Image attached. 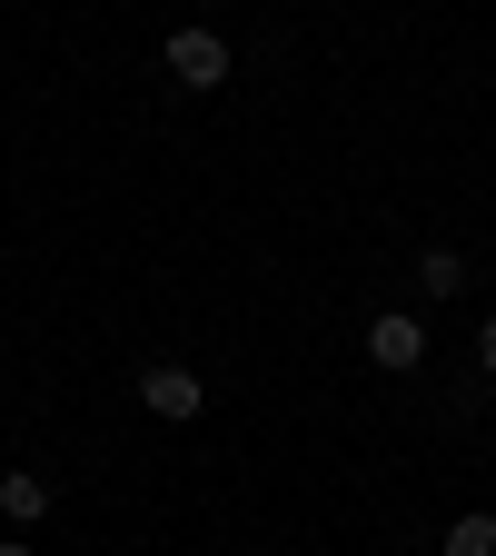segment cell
Listing matches in <instances>:
<instances>
[{"label":"cell","mask_w":496,"mask_h":556,"mask_svg":"<svg viewBox=\"0 0 496 556\" xmlns=\"http://www.w3.org/2000/svg\"><path fill=\"white\" fill-rule=\"evenodd\" d=\"M160 60H169V80H179V90H219V80H229V40L208 30V21H179Z\"/></svg>","instance_id":"cell-1"},{"label":"cell","mask_w":496,"mask_h":556,"mask_svg":"<svg viewBox=\"0 0 496 556\" xmlns=\"http://www.w3.org/2000/svg\"><path fill=\"white\" fill-rule=\"evenodd\" d=\"M368 368H387V378L428 368V318H407V308H378V318H368Z\"/></svg>","instance_id":"cell-2"},{"label":"cell","mask_w":496,"mask_h":556,"mask_svg":"<svg viewBox=\"0 0 496 556\" xmlns=\"http://www.w3.org/2000/svg\"><path fill=\"white\" fill-rule=\"evenodd\" d=\"M139 407H150V417H169V428H189V417L208 407V388H199V368H139Z\"/></svg>","instance_id":"cell-3"},{"label":"cell","mask_w":496,"mask_h":556,"mask_svg":"<svg viewBox=\"0 0 496 556\" xmlns=\"http://www.w3.org/2000/svg\"><path fill=\"white\" fill-rule=\"evenodd\" d=\"M417 289H428V299H467V258L447 239H428V249H417Z\"/></svg>","instance_id":"cell-4"},{"label":"cell","mask_w":496,"mask_h":556,"mask_svg":"<svg viewBox=\"0 0 496 556\" xmlns=\"http://www.w3.org/2000/svg\"><path fill=\"white\" fill-rule=\"evenodd\" d=\"M0 517H11V527H40L50 517V477H30V467L0 477Z\"/></svg>","instance_id":"cell-5"},{"label":"cell","mask_w":496,"mask_h":556,"mask_svg":"<svg viewBox=\"0 0 496 556\" xmlns=\"http://www.w3.org/2000/svg\"><path fill=\"white\" fill-rule=\"evenodd\" d=\"M447 556H496V507H467L447 527Z\"/></svg>","instance_id":"cell-6"},{"label":"cell","mask_w":496,"mask_h":556,"mask_svg":"<svg viewBox=\"0 0 496 556\" xmlns=\"http://www.w3.org/2000/svg\"><path fill=\"white\" fill-rule=\"evenodd\" d=\"M476 368L496 378V318H476Z\"/></svg>","instance_id":"cell-7"},{"label":"cell","mask_w":496,"mask_h":556,"mask_svg":"<svg viewBox=\"0 0 496 556\" xmlns=\"http://www.w3.org/2000/svg\"><path fill=\"white\" fill-rule=\"evenodd\" d=\"M0 556H30V536H11V546H0Z\"/></svg>","instance_id":"cell-8"}]
</instances>
